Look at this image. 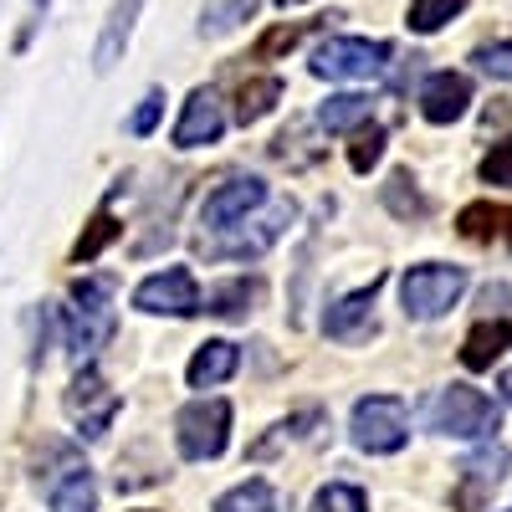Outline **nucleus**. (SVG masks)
<instances>
[{
  "label": "nucleus",
  "mask_w": 512,
  "mask_h": 512,
  "mask_svg": "<svg viewBox=\"0 0 512 512\" xmlns=\"http://www.w3.org/2000/svg\"><path fill=\"white\" fill-rule=\"evenodd\" d=\"M507 512H512V507H507Z\"/></svg>",
  "instance_id": "nucleus-39"
},
{
  "label": "nucleus",
  "mask_w": 512,
  "mask_h": 512,
  "mask_svg": "<svg viewBox=\"0 0 512 512\" xmlns=\"http://www.w3.org/2000/svg\"><path fill=\"white\" fill-rule=\"evenodd\" d=\"M67 415L82 425V436H88V441H103L108 436V425L118 415V395L103 384V374L93 364H82L77 379L67 384Z\"/></svg>",
  "instance_id": "nucleus-7"
},
{
  "label": "nucleus",
  "mask_w": 512,
  "mask_h": 512,
  "mask_svg": "<svg viewBox=\"0 0 512 512\" xmlns=\"http://www.w3.org/2000/svg\"><path fill=\"white\" fill-rule=\"evenodd\" d=\"M256 297H262V282H256V277H236V282L210 287L200 308H205V313H216V318H241V313H251Z\"/></svg>",
  "instance_id": "nucleus-19"
},
{
  "label": "nucleus",
  "mask_w": 512,
  "mask_h": 512,
  "mask_svg": "<svg viewBox=\"0 0 512 512\" xmlns=\"http://www.w3.org/2000/svg\"><path fill=\"white\" fill-rule=\"evenodd\" d=\"M47 6H52V0H31V11H26V31H21V47H26V41H31V31H36V21H41V16H47Z\"/></svg>",
  "instance_id": "nucleus-35"
},
{
  "label": "nucleus",
  "mask_w": 512,
  "mask_h": 512,
  "mask_svg": "<svg viewBox=\"0 0 512 512\" xmlns=\"http://www.w3.org/2000/svg\"><path fill=\"white\" fill-rule=\"evenodd\" d=\"M482 128H487V134H492V128H512V98H507V103H497V108H487Z\"/></svg>",
  "instance_id": "nucleus-34"
},
{
  "label": "nucleus",
  "mask_w": 512,
  "mask_h": 512,
  "mask_svg": "<svg viewBox=\"0 0 512 512\" xmlns=\"http://www.w3.org/2000/svg\"><path fill=\"white\" fill-rule=\"evenodd\" d=\"M502 477H507V446L492 441V446L472 451L461 461V477H456V492H451L456 512H482L492 502V492L502 487Z\"/></svg>",
  "instance_id": "nucleus-9"
},
{
  "label": "nucleus",
  "mask_w": 512,
  "mask_h": 512,
  "mask_svg": "<svg viewBox=\"0 0 512 512\" xmlns=\"http://www.w3.org/2000/svg\"><path fill=\"white\" fill-rule=\"evenodd\" d=\"M118 236V221L108 216V210H98V216H93V226H88V236H82L77 246H72V256H77V262H93V256L108 246Z\"/></svg>",
  "instance_id": "nucleus-29"
},
{
  "label": "nucleus",
  "mask_w": 512,
  "mask_h": 512,
  "mask_svg": "<svg viewBox=\"0 0 512 512\" xmlns=\"http://www.w3.org/2000/svg\"><path fill=\"white\" fill-rule=\"evenodd\" d=\"M349 431H354L359 451L390 456V451H400L410 441V410L395 395H369V400L354 405V425H349Z\"/></svg>",
  "instance_id": "nucleus-5"
},
{
  "label": "nucleus",
  "mask_w": 512,
  "mask_h": 512,
  "mask_svg": "<svg viewBox=\"0 0 512 512\" xmlns=\"http://www.w3.org/2000/svg\"><path fill=\"white\" fill-rule=\"evenodd\" d=\"M256 11V0H226V6L216 11V21H210V31H226V26H236V21H246Z\"/></svg>",
  "instance_id": "nucleus-33"
},
{
  "label": "nucleus",
  "mask_w": 512,
  "mask_h": 512,
  "mask_svg": "<svg viewBox=\"0 0 512 512\" xmlns=\"http://www.w3.org/2000/svg\"><path fill=\"white\" fill-rule=\"evenodd\" d=\"M113 338V297L103 282H77L72 287V308H67V349L82 359H93Z\"/></svg>",
  "instance_id": "nucleus-3"
},
{
  "label": "nucleus",
  "mask_w": 512,
  "mask_h": 512,
  "mask_svg": "<svg viewBox=\"0 0 512 512\" xmlns=\"http://www.w3.org/2000/svg\"><path fill=\"white\" fill-rule=\"evenodd\" d=\"M492 82H512V41H492V47H477V57H472Z\"/></svg>",
  "instance_id": "nucleus-30"
},
{
  "label": "nucleus",
  "mask_w": 512,
  "mask_h": 512,
  "mask_svg": "<svg viewBox=\"0 0 512 512\" xmlns=\"http://www.w3.org/2000/svg\"><path fill=\"white\" fill-rule=\"evenodd\" d=\"M292 221V205H277L267 221H256L251 231H241V236H231V241H221V246H210V256H262L277 236H282V226Z\"/></svg>",
  "instance_id": "nucleus-17"
},
{
  "label": "nucleus",
  "mask_w": 512,
  "mask_h": 512,
  "mask_svg": "<svg viewBox=\"0 0 512 512\" xmlns=\"http://www.w3.org/2000/svg\"><path fill=\"white\" fill-rule=\"evenodd\" d=\"M461 292H466V272L461 267H446V262H420V267H410L400 277V303L420 323L451 313Z\"/></svg>",
  "instance_id": "nucleus-1"
},
{
  "label": "nucleus",
  "mask_w": 512,
  "mask_h": 512,
  "mask_svg": "<svg viewBox=\"0 0 512 512\" xmlns=\"http://www.w3.org/2000/svg\"><path fill=\"white\" fill-rule=\"evenodd\" d=\"M512 349V323H477L472 333H466V344H461V364L472 369V374H482V369H492L502 354Z\"/></svg>",
  "instance_id": "nucleus-16"
},
{
  "label": "nucleus",
  "mask_w": 512,
  "mask_h": 512,
  "mask_svg": "<svg viewBox=\"0 0 512 512\" xmlns=\"http://www.w3.org/2000/svg\"><path fill=\"white\" fill-rule=\"evenodd\" d=\"M431 425H436L441 436L477 441V436H492L497 431L502 415H497V405L482 390H472V384H451V390H441L436 405H431Z\"/></svg>",
  "instance_id": "nucleus-4"
},
{
  "label": "nucleus",
  "mask_w": 512,
  "mask_h": 512,
  "mask_svg": "<svg viewBox=\"0 0 512 512\" xmlns=\"http://www.w3.org/2000/svg\"><path fill=\"white\" fill-rule=\"evenodd\" d=\"M482 180L497 185V190H512V144H497V149L482 159Z\"/></svg>",
  "instance_id": "nucleus-31"
},
{
  "label": "nucleus",
  "mask_w": 512,
  "mask_h": 512,
  "mask_svg": "<svg viewBox=\"0 0 512 512\" xmlns=\"http://www.w3.org/2000/svg\"><path fill=\"white\" fill-rule=\"evenodd\" d=\"M507 221H512V210L477 200V205H466L461 216H456V231H461L466 241H492V236H502V231H507Z\"/></svg>",
  "instance_id": "nucleus-20"
},
{
  "label": "nucleus",
  "mask_w": 512,
  "mask_h": 512,
  "mask_svg": "<svg viewBox=\"0 0 512 512\" xmlns=\"http://www.w3.org/2000/svg\"><path fill=\"white\" fill-rule=\"evenodd\" d=\"M502 395H507V400H512V369H507V374H502Z\"/></svg>",
  "instance_id": "nucleus-36"
},
{
  "label": "nucleus",
  "mask_w": 512,
  "mask_h": 512,
  "mask_svg": "<svg viewBox=\"0 0 512 512\" xmlns=\"http://www.w3.org/2000/svg\"><path fill=\"white\" fill-rule=\"evenodd\" d=\"M313 512H369V502H364L359 487L333 482V487H323V492L313 497Z\"/></svg>",
  "instance_id": "nucleus-28"
},
{
  "label": "nucleus",
  "mask_w": 512,
  "mask_h": 512,
  "mask_svg": "<svg viewBox=\"0 0 512 512\" xmlns=\"http://www.w3.org/2000/svg\"><path fill=\"white\" fill-rule=\"evenodd\" d=\"M236 364H241L236 344H226V338H210V344H200V354L190 359V384H195V390H210V384L231 379Z\"/></svg>",
  "instance_id": "nucleus-18"
},
{
  "label": "nucleus",
  "mask_w": 512,
  "mask_h": 512,
  "mask_svg": "<svg viewBox=\"0 0 512 512\" xmlns=\"http://www.w3.org/2000/svg\"><path fill=\"white\" fill-rule=\"evenodd\" d=\"M139 11H144V0H113L108 26H103V41H98V57H93L98 72H113V67H118V57H123V47H128V36H134Z\"/></svg>",
  "instance_id": "nucleus-15"
},
{
  "label": "nucleus",
  "mask_w": 512,
  "mask_h": 512,
  "mask_svg": "<svg viewBox=\"0 0 512 512\" xmlns=\"http://www.w3.org/2000/svg\"><path fill=\"white\" fill-rule=\"evenodd\" d=\"M318 123L328 128V134H349V128H364L369 123V98L359 93H338L318 108Z\"/></svg>",
  "instance_id": "nucleus-21"
},
{
  "label": "nucleus",
  "mask_w": 512,
  "mask_h": 512,
  "mask_svg": "<svg viewBox=\"0 0 512 512\" xmlns=\"http://www.w3.org/2000/svg\"><path fill=\"white\" fill-rule=\"evenodd\" d=\"M159 113H164V93H149L144 103H139V113L134 118H128V134H154V123H159Z\"/></svg>",
  "instance_id": "nucleus-32"
},
{
  "label": "nucleus",
  "mask_w": 512,
  "mask_h": 512,
  "mask_svg": "<svg viewBox=\"0 0 512 512\" xmlns=\"http://www.w3.org/2000/svg\"><path fill=\"white\" fill-rule=\"evenodd\" d=\"M262 200H267V185H262V180H256V175H236V180H226V185H216V190L205 195L200 221H205V231H231V226L246 221Z\"/></svg>",
  "instance_id": "nucleus-10"
},
{
  "label": "nucleus",
  "mask_w": 512,
  "mask_h": 512,
  "mask_svg": "<svg viewBox=\"0 0 512 512\" xmlns=\"http://www.w3.org/2000/svg\"><path fill=\"white\" fill-rule=\"evenodd\" d=\"M221 134H226L221 98L210 93V88H195L190 103H185V113H180V123H175V144L180 149H200V144H216Z\"/></svg>",
  "instance_id": "nucleus-11"
},
{
  "label": "nucleus",
  "mask_w": 512,
  "mask_h": 512,
  "mask_svg": "<svg viewBox=\"0 0 512 512\" xmlns=\"http://www.w3.org/2000/svg\"><path fill=\"white\" fill-rule=\"evenodd\" d=\"M507 236H512V221H507Z\"/></svg>",
  "instance_id": "nucleus-38"
},
{
  "label": "nucleus",
  "mask_w": 512,
  "mask_h": 512,
  "mask_svg": "<svg viewBox=\"0 0 512 512\" xmlns=\"http://www.w3.org/2000/svg\"><path fill=\"white\" fill-rule=\"evenodd\" d=\"M175 431H180V451L190 461H216L231 441V405L226 400H190L175 420Z\"/></svg>",
  "instance_id": "nucleus-6"
},
{
  "label": "nucleus",
  "mask_w": 512,
  "mask_h": 512,
  "mask_svg": "<svg viewBox=\"0 0 512 512\" xmlns=\"http://www.w3.org/2000/svg\"><path fill=\"white\" fill-rule=\"evenodd\" d=\"M277 98H282V82H277V77H256V82H246V88L236 93V123L267 118Z\"/></svg>",
  "instance_id": "nucleus-23"
},
{
  "label": "nucleus",
  "mask_w": 512,
  "mask_h": 512,
  "mask_svg": "<svg viewBox=\"0 0 512 512\" xmlns=\"http://www.w3.org/2000/svg\"><path fill=\"white\" fill-rule=\"evenodd\" d=\"M379 154H384V128H379V123H364V128H354L349 164L359 169V175H369V169L379 164Z\"/></svg>",
  "instance_id": "nucleus-25"
},
{
  "label": "nucleus",
  "mask_w": 512,
  "mask_h": 512,
  "mask_svg": "<svg viewBox=\"0 0 512 512\" xmlns=\"http://www.w3.org/2000/svg\"><path fill=\"white\" fill-rule=\"evenodd\" d=\"M277 6H303V0H277Z\"/></svg>",
  "instance_id": "nucleus-37"
},
{
  "label": "nucleus",
  "mask_w": 512,
  "mask_h": 512,
  "mask_svg": "<svg viewBox=\"0 0 512 512\" xmlns=\"http://www.w3.org/2000/svg\"><path fill=\"white\" fill-rule=\"evenodd\" d=\"M134 308L139 313H169V318H195L200 313V287L190 267H164L134 287Z\"/></svg>",
  "instance_id": "nucleus-8"
},
{
  "label": "nucleus",
  "mask_w": 512,
  "mask_h": 512,
  "mask_svg": "<svg viewBox=\"0 0 512 512\" xmlns=\"http://www.w3.org/2000/svg\"><path fill=\"white\" fill-rule=\"evenodd\" d=\"M216 512H282V502H277L272 482H262V477H251V482L231 487V492H226V497L216 502Z\"/></svg>",
  "instance_id": "nucleus-22"
},
{
  "label": "nucleus",
  "mask_w": 512,
  "mask_h": 512,
  "mask_svg": "<svg viewBox=\"0 0 512 512\" xmlns=\"http://www.w3.org/2000/svg\"><path fill=\"white\" fill-rule=\"evenodd\" d=\"M47 502H52V512H93L98 507L93 472L77 456L62 451V466H57V472H47Z\"/></svg>",
  "instance_id": "nucleus-12"
},
{
  "label": "nucleus",
  "mask_w": 512,
  "mask_h": 512,
  "mask_svg": "<svg viewBox=\"0 0 512 512\" xmlns=\"http://www.w3.org/2000/svg\"><path fill=\"white\" fill-rule=\"evenodd\" d=\"M374 292H379V277H374L369 287L349 292V297H338V303L328 308V318H323L328 338H338V344H359V338H369V333H374V318H369Z\"/></svg>",
  "instance_id": "nucleus-14"
},
{
  "label": "nucleus",
  "mask_w": 512,
  "mask_h": 512,
  "mask_svg": "<svg viewBox=\"0 0 512 512\" xmlns=\"http://www.w3.org/2000/svg\"><path fill=\"white\" fill-rule=\"evenodd\" d=\"M390 67V41H369V36H333L313 52V77L328 82H369Z\"/></svg>",
  "instance_id": "nucleus-2"
},
{
  "label": "nucleus",
  "mask_w": 512,
  "mask_h": 512,
  "mask_svg": "<svg viewBox=\"0 0 512 512\" xmlns=\"http://www.w3.org/2000/svg\"><path fill=\"white\" fill-rule=\"evenodd\" d=\"M384 205H390L400 221H410V216H425V200L415 195V185H410V175H405V169H400V175H395L390 185H384Z\"/></svg>",
  "instance_id": "nucleus-27"
},
{
  "label": "nucleus",
  "mask_w": 512,
  "mask_h": 512,
  "mask_svg": "<svg viewBox=\"0 0 512 512\" xmlns=\"http://www.w3.org/2000/svg\"><path fill=\"white\" fill-rule=\"evenodd\" d=\"M466 103H472V82L461 72H431L425 77V88H420L425 123H456L466 113Z\"/></svg>",
  "instance_id": "nucleus-13"
},
{
  "label": "nucleus",
  "mask_w": 512,
  "mask_h": 512,
  "mask_svg": "<svg viewBox=\"0 0 512 512\" xmlns=\"http://www.w3.org/2000/svg\"><path fill=\"white\" fill-rule=\"evenodd\" d=\"M466 11V0H410V31L436 36L446 21H456Z\"/></svg>",
  "instance_id": "nucleus-24"
},
{
  "label": "nucleus",
  "mask_w": 512,
  "mask_h": 512,
  "mask_svg": "<svg viewBox=\"0 0 512 512\" xmlns=\"http://www.w3.org/2000/svg\"><path fill=\"white\" fill-rule=\"evenodd\" d=\"M313 26H318V21H297V26H272V31H267L262 41H256V52H251V57H256V62H272L277 52H292L297 41H303V36L313 31Z\"/></svg>",
  "instance_id": "nucleus-26"
}]
</instances>
